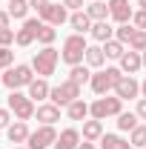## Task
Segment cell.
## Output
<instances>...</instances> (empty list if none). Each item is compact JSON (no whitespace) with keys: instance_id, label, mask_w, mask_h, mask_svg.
<instances>
[{"instance_id":"obj_5","label":"cell","mask_w":146,"mask_h":149,"mask_svg":"<svg viewBox=\"0 0 146 149\" xmlns=\"http://www.w3.org/2000/svg\"><path fill=\"white\" fill-rule=\"evenodd\" d=\"M123 112V100L115 95V97H109V95H103V97H97L95 103L89 106V115L92 118H97V120H106V118H117Z\"/></svg>"},{"instance_id":"obj_10","label":"cell","mask_w":146,"mask_h":149,"mask_svg":"<svg viewBox=\"0 0 146 149\" xmlns=\"http://www.w3.org/2000/svg\"><path fill=\"white\" fill-rule=\"evenodd\" d=\"M40 26H43V20L40 17H26L23 20V26L17 29V46H32L37 40V32H40Z\"/></svg>"},{"instance_id":"obj_17","label":"cell","mask_w":146,"mask_h":149,"mask_svg":"<svg viewBox=\"0 0 146 149\" xmlns=\"http://www.w3.org/2000/svg\"><path fill=\"white\" fill-rule=\"evenodd\" d=\"M89 35L97 40V43H106V40H112L115 37V26H112L109 20H97V23H92Z\"/></svg>"},{"instance_id":"obj_8","label":"cell","mask_w":146,"mask_h":149,"mask_svg":"<svg viewBox=\"0 0 146 149\" xmlns=\"http://www.w3.org/2000/svg\"><path fill=\"white\" fill-rule=\"evenodd\" d=\"M55 141H57V129L55 126H37L32 135H29V141H26V146L29 149H49V146H55Z\"/></svg>"},{"instance_id":"obj_13","label":"cell","mask_w":146,"mask_h":149,"mask_svg":"<svg viewBox=\"0 0 146 149\" xmlns=\"http://www.w3.org/2000/svg\"><path fill=\"white\" fill-rule=\"evenodd\" d=\"M115 95H117L120 100H132V97H138V95H140V83H138L132 74H126V77L115 86Z\"/></svg>"},{"instance_id":"obj_29","label":"cell","mask_w":146,"mask_h":149,"mask_svg":"<svg viewBox=\"0 0 146 149\" xmlns=\"http://www.w3.org/2000/svg\"><path fill=\"white\" fill-rule=\"evenodd\" d=\"M57 37V29L55 26H49V23H43L40 26V32H37V43H43V46H52Z\"/></svg>"},{"instance_id":"obj_14","label":"cell","mask_w":146,"mask_h":149,"mask_svg":"<svg viewBox=\"0 0 146 149\" xmlns=\"http://www.w3.org/2000/svg\"><path fill=\"white\" fill-rule=\"evenodd\" d=\"M77 146H80V132L74 129V126L63 129L57 135V141H55V149H77Z\"/></svg>"},{"instance_id":"obj_16","label":"cell","mask_w":146,"mask_h":149,"mask_svg":"<svg viewBox=\"0 0 146 149\" xmlns=\"http://www.w3.org/2000/svg\"><path fill=\"white\" fill-rule=\"evenodd\" d=\"M29 123L26 120H15L9 129H6V138H9V143H26L29 141Z\"/></svg>"},{"instance_id":"obj_42","label":"cell","mask_w":146,"mask_h":149,"mask_svg":"<svg viewBox=\"0 0 146 149\" xmlns=\"http://www.w3.org/2000/svg\"><path fill=\"white\" fill-rule=\"evenodd\" d=\"M140 95H143V97H146V80H143V83H140Z\"/></svg>"},{"instance_id":"obj_31","label":"cell","mask_w":146,"mask_h":149,"mask_svg":"<svg viewBox=\"0 0 146 149\" xmlns=\"http://www.w3.org/2000/svg\"><path fill=\"white\" fill-rule=\"evenodd\" d=\"M132 35H135V26H132V23H120V26L115 29V40H120L123 46H129Z\"/></svg>"},{"instance_id":"obj_2","label":"cell","mask_w":146,"mask_h":149,"mask_svg":"<svg viewBox=\"0 0 146 149\" xmlns=\"http://www.w3.org/2000/svg\"><path fill=\"white\" fill-rule=\"evenodd\" d=\"M86 49H89L86 37L74 32V35H69L66 40H63L60 60H63V63H69V66H77V63H83V60H86Z\"/></svg>"},{"instance_id":"obj_12","label":"cell","mask_w":146,"mask_h":149,"mask_svg":"<svg viewBox=\"0 0 146 149\" xmlns=\"http://www.w3.org/2000/svg\"><path fill=\"white\" fill-rule=\"evenodd\" d=\"M35 115H37V120H40L43 126H55L57 120H60V106H55V103L49 100V103H40L35 109Z\"/></svg>"},{"instance_id":"obj_4","label":"cell","mask_w":146,"mask_h":149,"mask_svg":"<svg viewBox=\"0 0 146 149\" xmlns=\"http://www.w3.org/2000/svg\"><path fill=\"white\" fill-rule=\"evenodd\" d=\"M57 60H60V52H57L55 46H43L32 57V69L37 72V77H49V74H55Z\"/></svg>"},{"instance_id":"obj_21","label":"cell","mask_w":146,"mask_h":149,"mask_svg":"<svg viewBox=\"0 0 146 149\" xmlns=\"http://www.w3.org/2000/svg\"><path fill=\"white\" fill-rule=\"evenodd\" d=\"M66 115H69V120H86V118H89V103H86L83 97H77L74 103L66 106Z\"/></svg>"},{"instance_id":"obj_26","label":"cell","mask_w":146,"mask_h":149,"mask_svg":"<svg viewBox=\"0 0 146 149\" xmlns=\"http://www.w3.org/2000/svg\"><path fill=\"white\" fill-rule=\"evenodd\" d=\"M29 9H32V6H29V0H9V9H6V12H9L15 20H26Z\"/></svg>"},{"instance_id":"obj_40","label":"cell","mask_w":146,"mask_h":149,"mask_svg":"<svg viewBox=\"0 0 146 149\" xmlns=\"http://www.w3.org/2000/svg\"><path fill=\"white\" fill-rule=\"evenodd\" d=\"M49 3H52V0H29V6H32V9H37V12H40L43 6H49Z\"/></svg>"},{"instance_id":"obj_27","label":"cell","mask_w":146,"mask_h":149,"mask_svg":"<svg viewBox=\"0 0 146 149\" xmlns=\"http://www.w3.org/2000/svg\"><path fill=\"white\" fill-rule=\"evenodd\" d=\"M138 120H140L138 112H120V115H117V129L120 132H132L138 126Z\"/></svg>"},{"instance_id":"obj_15","label":"cell","mask_w":146,"mask_h":149,"mask_svg":"<svg viewBox=\"0 0 146 149\" xmlns=\"http://www.w3.org/2000/svg\"><path fill=\"white\" fill-rule=\"evenodd\" d=\"M26 89H29V97L32 100H49V95H52V86H49L46 77H35Z\"/></svg>"},{"instance_id":"obj_35","label":"cell","mask_w":146,"mask_h":149,"mask_svg":"<svg viewBox=\"0 0 146 149\" xmlns=\"http://www.w3.org/2000/svg\"><path fill=\"white\" fill-rule=\"evenodd\" d=\"M132 26H135V29H143V32H146V9H138V12L132 15Z\"/></svg>"},{"instance_id":"obj_43","label":"cell","mask_w":146,"mask_h":149,"mask_svg":"<svg viewBox=\"0 0 146 149\" xmlns=\"http://www.w3.org/2000/svg\"><path fill=\"white\" fill-rule=\"evenodd\" d=\"M138 6H140V9H146V0H138Z\"/></svg>"},{"instance_id":"obj_44","label":"cell","mask_w":146,"mask_h":149,"mask_svg":"<svg viewBox=\"0 0 146 149\" xmlns=\"http://www.w3.org/2000/svg\"><path fill=\"white\" fill-rule=\"evenodd\" d=\"M140 57H143V66H146V52H140Z\"/></svg>"},{"instance_id":"obj_34","label":"cell","mask_w":146,"mask_h":149,"mask_svg":"<svg viewBox=\"0 0 146 149\" xmlns=\"http://www.w3.org/2000/svg\"><path fill=\"white\" fill-rule=\"evenodd\" d=\"M17 40V32H12V29H3L0 32V46H6V49H12V43Z\"/></svg>"},{"instance_id":"obj_11","label":"cell","mask_w":146,"mask_h":149,"mask_svg":"<svg viewBox=\"0 0 146 149\" xmlns=\"http://www.w3.org/2000/svg\"><path fill=\"white\" fill-rule=\"evenodd\" d=\"M132 6H129V0H109V17L120 26V23H132Z\"/></svg>"},{"instance_id":"obj_38","label":"cell","mask_w":146,"mask_h":149,"mask_svg":"<svg viewBox=\"0 0 146 149\" xmlns=\"http://www.w3.org/2000/svg\"><path fill=\"white\" fill-rule=\"evenodd\" d=\"M9 23H12V15H9V12H0V32H3V29H12Z\"/></svg>"},{"instance_id":"obj_23","label":"cell","mask_w":146,"mask_h":149,"mask_svg":"<svg viewBox=\"0 0 146 149\" xmlns=\"http://www.w3.org/2000/svg\"><path fill=\"white\" fill-rule=\"evenodd\" d=\"M69 80H72V83H77V86L89 83V80H92L89 66H83V63H77V66H69Z\"/></svg>"},{"instance_id":"obj_1","label":"cell","mask_w":146,"mask_h":149,"mask_svg":"<svg viewBox=\"0 0 146 149\" xmlns=\"http://www.w3.org/2000/svg\"><path fill=\"white\" fill-rule=\"evenodd\" d=\"M123 77H126V74H123L120 66H106V69H97V72L92 74L89 86H92V92L97 95V97H103V95H109Z\"/></svg>"},{"instance_id":"obj_39","label":"cell","mask_w":146,"mask_h":149,"mask_svg":"<svg viewBox=\"0 0 146 149\" xmlns=\"http://www.w3.org/2000/svg\"><path fill=\"white\" fill-rule=\"evenodd\" d=\"M138 118H140V120H146V97H140V100H138Z\"/></svg>"},{"instance_id":"obj_28","label":"cell","mask_w":146,"mask_h":149,"mask_svg":"<svg viewBox=\"0 0 146 149\" xmlns=\"http://www.w3.org/2000/svg\"><path fill=\"white\" fill-rule=\"evenodd\" d=\"M103 52H106V57H112V60H120L123 52H126V46H123L120 40H115V37H112V40L103 43Z\"/></svg>"},{"instance_id":"obj_19","label":"cell","mask_w":146,"mask_h":149,"mask_svg":"<svg viewBox=\"0 0 146 149\" xmlns=\"http://www.w3.org/2000/svg\"><path fill=\"white\" fill-rule=\"evenodd\" d=\"M69 23H72V29L77 32V35H86V32L92 29V23H95V20L80 9V12H72V15H69Z\"/></svg>"},{"instance_id":"obj_36","label":"cell","mask_w":146,"mask_h":149,"mask_svg":"<svg viewBox=\"0 0 146 149\" xmlns=\"http://www.w3.org/2000/svg\"><path fill=\"white\" fill-rule=\"evenodd\" d=\"M12 126V109H0V129Z\"/></svg>"},{"instance_id":"obj_45","label":"cell","mask_w":146,"mask_h":149,"mask_svg":"<svg viewBox=\"0 0 146 149\" xmlns=\"http://www.w3.org/2000/svg\"><path fill=\"white\" fill-rule=\"evenodd\" d=\"M15 149H29V146H15Z\"/></svg>"},{"instance_id":"obj_30","label":"cell","mask_w":146,"mask_h":149,"mask_svg":"<svg viewBox=\"0 0 146 149\" xmlns=\"http://www.w3.org/2000/svg\"><path fill=\"white\" fill-rule=\"evenodd\" d=\"M129 143H132V146L146 149V126H143V123H138L135 129L129 132Z\"/></svg>"},{"instance_id":"obj_22","label":"cell","mask_w":146,"mask_h":149,"mask_svg":"<svg viewBox=\"0 0 146 149\" xmlns=\"http://www.w3.org/2000/svg\"><path fill=\"white\" fill-rule=\"evenodd\" d=\"M100 149H132L126 138H120V135H112V132H103V138H100Z\"/></svg>"},{"instance_id":"obj_32","label":"cell","mask_w":146,"mask_h":149,"mask_svg":"<svg viewBox=\"0 0 146 149\" xmlns=\"http://www.w3.org/2000/svg\"><path fill=\"white\" fill-rule=\"evenodd\" d=\"M129 49L132 52H146V32L143 29H135V35L129 40Z\"/></svg>"},{"instance_id":"obj_7","label":"cell","mask_w":146,"mask_h":149,"mask_svg":"<svg viewBox=\"0 0 146 149\" xmlns=\"http://www.w3.org/2000/svg\"><path fill=\"white\" fill-rule=\"evenodd\" d=\"M9 109H12V115H15L17 120H29V118L35 115L37 106H35V100H32L29 95H23V92L17 89V92L9 95Z\"/></svg>"},{"instance_id":"obj_18","label":"cell","mask_w":146,"mask_h":149,"mask_svg":"<svg viewBox=\"0 0 146 149\" xmlns=\"http://www.w3.org/2000/svg\"><path fill=\"white\" fill-rule=\"evenodd\" d=\"M140 66H143V57H140V52H132V49H126V52H123V57H120V69H123V74H135Z\"/></svg>"},{"instance_id":"obj_25","label":"cell","mask_w":146,"mask_h":149,"mask_svg":"<svg viewBox=\"0 0 146 149\" xmlns=\"http://www.w3.org/2000/svg\"><path fill=\"white\" fill-rule=\"evenodd\" d=\"M86 63H89L92 69H100V66L106 63V52H103V46H89V49H86Z\"/></svg>"},{"instance_id":"obj_9","label":"cell","mask_w":146,"mask_h":149,"mask_svg":"<svg viewBox=\"0 0 146 149\" xmlns=\"http://www.w3.org/2000/svg\"><path fill=\"white\" fill-rule=\"evenodd\" d=\"M37 17L43 20V23H49V26H60V23L69 20V9L63 3H49V6H43L37 12Z\"/></svg>"},{"instance_id":"obj_33","label":"cell","mask_w":146,"mask_h":149,"mask_svg":"<svg viewBox=\"0 0 146 149\" xmlns=\"http://www.w3.org/2000/svg\"><path fill=\"white\" fill-rule=\"evenodd\" d=\"M12 63H15V52H12V49H6V46H0V69L6 72Z\"/></svg>"},{"instance_id":"obj_37","label":"cell","mask_w":146,"mask_h":149,"mask_svg":"<svg viewBox=\"0 0 146 149\" xmlns=\"http://www.w3.org/2000/svg\"><path fill=\"white\" fill-rule=\"evenodd\" d=\"M60 3H63L66 9H72V12H80V9H83V0H60Z\"/></svg>"},{"instance_id":"obj_6","label":"cell","mask_w":146,"mask_h":149,"mask_svg":"<svg viewBox=\"0 0 146 149\" xmlns=\"http://www.w3.org/2000/svg\"><path fill=\"white\" fill-rule=\"evenodd\" d=\"M77 97H80V86L72 83V80H63V83L52 86V95H49V100H52L55 106H69Z\"/></svg>"},{"instance_id":"obj_20","label":"cell","mask_w":146,"mask_h":149,"mask_svg":"<svg viewBox=\"0 0 146 149\" xmlns=\"http://www.w3.org/2000/svg\"><path fill=\"white\" fill-rule=\"evenodd\" d=\"M103 138V120L92 118V120H83V141H100Z\"/></svg>"},{"instance_id":"obj_24","label":"cell","mask_w":146,"mask_h":149,"mask_svg":"<svg viewBox=\"0 0 146 149\" xmlns=\"http://www.w3.org/2000/svg\"><path fill=\"white\" fill-rule=\"evenodd\" d=\"M86 15H89L95 23H97V20H109V3H103V0H95L92 6H86Z\"/></svg>"},{"instance_id":"obj_41","label":"cell","mask_w":146,"mask_h":149,"mask_svg":"<svg viewBox=\"0 0 146 149\" xmlns=\"http://www.w3.org/2000/svg\"><path fill=\"white\" fill-rule=\"evenodd\" d=\"M77 149H100V146H95L92 141H83V143H80V146H77Z\"/></svg>"},{"instance_id":"obj_3","label":"cell","mask_w":146,"mask_h":149,"mask_svg":"<svg viewBox=\"0 0 146 149\" xmlns=\"http://www.w3.org/2000/svg\"><path fill=\"white\" fill-rule=\"evenodd\" d=\"M32 80H35V69L26 66V63L9 66V69L3 72V86H6L9 92H17V89H23V86H29Z\"/></svg>"}]
</instances>
